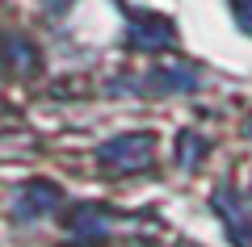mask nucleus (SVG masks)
Returning a JSON list of instances; mask_svg holds the SVG:
<instances>
[{"label": "nucleus", "instance_id": "nucleus-2", "mask_svg": "<svg viewBox=\"0 0 252 247\" xmlns=\"http://www.w3.org/2000/svg\"><path fill=\"white\" fill-rule=\"evenodd\" d=\"M55 205H59V189L55 185H30V189H21V197H17V218H38V214H51Z\"/></svg>", "mask_w": 252, "mask_h": 247}, {"label": "nucleus", "instance_id": "nucleus-7", "mask_svg": "<svg viewBox=\"0 0 252 247\" xmlns=\"http://www.w3.org/2000/svg\"><path fill=\"white\" fill-rule=\"evenodd\" d=\"M248 130H252V117H248Z\"/></svg>", "mask_w": 252, "mask_h": 247}, {"label": "nucleus", "instance_id": "nucleus-5", "mask_svg": "<svg viewBox=\"0 0 252 247\" xmlns=\"http://www.w3.org/2000/svg\"><path fill=\"white\" fill-rule=\"evenodd\" d=\"M240 13H248V21H252V0H240Z\"/></svg>", "mask_w": 252, "mask_h": 247}, {"label": "nucleus", "instance_id": "nucleus-6", "mask_svg": "<svg viewBox=\"0 0 252 247\" xmlns=\"http://www.w3.org/2000/svg\"><path fill=\"white\" fill-rule=\"evenodd\" d=\"M51 4H55V9H63V4H67V0H51Z\"/></svg>", "mask_w": 252, "mask_h": 247}, {"label": "nucleus", "instance_id": "nucleus-3", "mask_svg": "<svg viewBox=\"0 0 252 247\" xmlns=\"http://www.w3.org/2000/svg\"><path fill=\"white\" fill-rule=\"evenodd\" d=\"M72 226H76V235H105V230H109V214H101V210H80Z\"/></svg>", "mask_w": 252, "mask_h": 247}, {"label": "nucleus", "instance_id": "nucleus-1", "mask_svg": "<svg viewBox=\"0 0 252 247\" xmlns=\"http://www.w3.org/2000/svg\"><path fill=\"white\" fill-rule=\"evenodd\" d=\"M105 164L114 168H143L147 159H152V138L147 134H126V138H114L105 151H101Z\"/></svg>", "mask_w": 252, "mask_h": 247}, {"label": "nucleus", "instance_id": "nucleus-4", "mask_svg": "<svg viewBox=\"0 0 252 247\" xmlns=\"http://www.w3.org/2000/svg\"><path fill=\"white\" fill-rule=\"evenodd\" d=\"M198 151H202V138H198V134H185V142H181V164H185V168H193Z\"/></svg>", "mask_w": 252, "mask_h": 247}]
</instances>
